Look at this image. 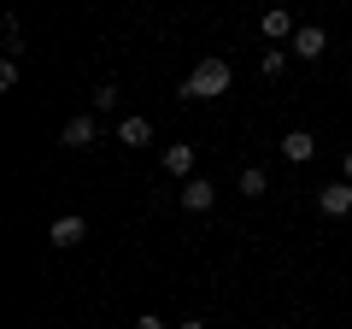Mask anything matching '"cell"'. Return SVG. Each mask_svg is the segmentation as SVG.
Segmentation results:
<instances>
[{"label": "cell", "mask_w": 352, "mask_h": 329, "mask_svg": "<svg viewBox=\"0 0 352 329\" xmlns=\"http://www.w3.org/2000/svg\"><path fill=\"white\" fill-rule=\"evenodd\" d=\"M235 89V71H229V59H200L188 76H182V100H217V94Z\"/></svg>", "instance_id": "6da1fadb"}, {"label": "cell", "mask_w": 352, "mask_h": 329, "mask_svg": "<svg viewBox=\"0 0 352 329\" xmlns=\"http://www.w3.org/2000/svg\"><path fill=\"white\" fill-rule=\"evenodd\" d=\"M258 30H264L270 47H282V41H294V30H300V24H294L288 6H264V12H258Z\"/></svg>", "instance_id": "7a4b0ae2"}, {"label": "cell", "mask_w": 352, "mask_h": 329, "mask_svg": "<svg viewBox=\"0 0 352 329\" xmlns=\"http://www.w3.org/2000/svg\"><path fill=\"white\" fill-rule=\"evenodd\" d=\"M323 47H329L323 24H300V30H294V41H288V53H294V59H323Z\"/></svg>", "instance_id": "3957f363"}, {"label": "cell", "mask_w": 352, "mask_h": 329, "mask_svg": "<svg viewBox=\"0 0 352 329\" xmlns=\"http://www.w3.org/2000/svg\"><path fill=\"white\" fill-rule=\"evenodd\" d=\"M317 212L323 217H346L352 212V182L340 177V182H329V189H317Z\"/></svg>", "instance_id": "277c9868"}, {"label": "cell", "mask_w": 352, "mask_h": 329, "mask_svg": "<svg viewBox=\"0 0 352 329\" xmlns=\"http://www.w3.org/2000/svg\"><path fill=\"white\" fill-rule=\"evenodd\" d=\"M159 164L170 171L176 182H188V177H194V147H188V141H170V147L159 153Z\"/></svg>", "instance_id": "5b68a950"}, {"label": "cell", "mask_w": 352, "mask_h": 329, "mask_svg": "<svg viewBox=\"0 0 352 329\" xmlns=\"http://www.w3.org/2000/svg\"><path fill=\"white\" fill-rule=\"evenodd\" d=\"M94 136H100V124H94L88 112H76L71 124L59 129V141H65V147H76V153H82V147H94Z\"/></svg>", "instance_id": "8992f818"}, {"label": "cell", "mask_w": 352, "mask_h": 329, "mask_svg": "<svg viewBox=\"0 0 352 329\" xmlns=\"http://www.w3.org/2000/svg\"><path fill=\"white\" fill-rule=\"evenodd\" d=\"M82 235H88V224H82L76 212L53 217V229H47V241H53V247H82Z\"/></svg>", "instance_id": "52a82bcc"}, {"label": "cell", "mask_w": 352, "mask_h": 329, "mask_svg": "<svg viewBox=\"0 0 352 329\" xmlns=\"http://www.w3.org/2000/svg\"><path fill=\"white\" fill-rule=\"evenodd\" d=\"M118 141H124V147H147V141H153V118L124 112V118H118Z\"/></svg>", "instance_id": "ba28073f"}, {"label": "cell", "mask_w": 352, "mask_h": 329, "mask_svg": "<svg viewBox=\"0 0 352 329\" xmlns=\"http://www.w3.org/2000/svg\"><path fill=\"white\" fill-rule=\"evenodd\" d=\"M182 206H188V212H212V206H217V182L188 177V182H182Z\"/></svg>", "instance_id": "9c48e42d"}, {"label": "cell", "mask_w": 352, "mask_h": 329, "mask_svg": "<svg viewBox=\"0 0 352 329\" xmlns=\"http://www.w3.org/2000/svg\"><path fill=\"white\" fill-rule=\"evenodd\" d=\"M282 153H288L294 164H305L317 153V136H311V129H288V136H282Z\"/></svg>", "instance_id": "30bf717a"}, {"label": "cell", "mask_w": 352, "mask_h": 329, "mask_svg": "<svg viewBox=\"0 0 352 329\" xmlns=\"http://www.w3.org/2000/svg\"><path fill=\"white\" fill-rule=\"evenodd\" d=\"M235 189L247 194V200H264V189H270V177H264L258 164H241V177H235Z\"/></svg>", "instance_id": "8fae6325"}, {"label": "cell", "mask_w": 352, "mask_h": 329, "mask_svg": "<svg viewBox=\"0 0 352 329\" xmlns=\"http://www.w3.org/2000/svg\"><path fill=\"white\" fill-rule=\"evenodd\" d=\"M258 71L276 83V76H288V47H264V59H258Z\"/></svg>", "instance_id": "7c38bea8"}, {"label": "cell", "mask_w": 352, "mask_h": 329, "mask_svg": "<svg viewBox=\"0 0 352 329\" xmlns=\"http://www.w3.org/2000/svg\"><path fill=\"white\" fill-rule=\"evenodd\" d=\"M88 100H94V112H112V106L124 100V89H118V83H100V89L88 94Z\"/></svg>", "instance_id": "4fadbf2b"}, {"label": "cell", "mask_w": 352, "mask_h": 329, "mask_svg": "<svg viewBox=\"0 0 352 329\" xmlns=\"http://www.w3.org/2000/svg\"><path fill=\"white\" fill-rule=\"evenodd\" d=\"M24 47V24H18V18H6V53H18Z\"/></svg>", "instance_id": "5bb4252c"}, {"label": "cell", "mask_w": 352, "mask_h": 329, "mask_svg": "<svg viewBox=\"0 0 352 329\" xmlns=\"http://www.w3.org/2000/svg\"><path fill=\"white\" fill-rule=\"evenodd\" d=\"M135 329H170V323H164L159 312H141V317H135Z\"/></svg>", "instance_id": "9a60e30c"}, {"label": "cell", "mask_w": 352, "mask_h": 329, "mask_svg": "<svg viewBox=\"0 0 352 329\" xmlns=\"http://www.w3.org/2000/svg\"><path fill=\"white\" fill-rule=\"evenodd\" d=\"M340 171H346V182H352V147H346V153H340Z\"/></svg>", "instance_id": "2e32d148"}, {"label": "cell", "mask_w": 352, "mask_h": 329, "mask_svg": "<svg viewBox=\"0 0 352 329\" xmlns=\"http://www.w3.org/2000/svg\"><path fill=\"white\" fill-rule=\"evenodd\" d=\"M176 329H206V323H200V317H182V323H176Z\"/></svg>", "instance_id": "e0dca14e"}]
</instances>
